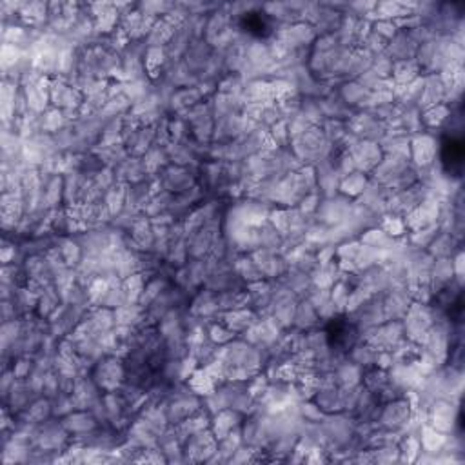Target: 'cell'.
Masks as SVG:
<instances>
[{
    "mask_svg": "<svg viewBox=\"0 0 465 465\" xmlns=\"http://www.w3.org/2000/svg\"><path fill=\"white\" fill-rule=\"evenodd\" d=\"M433 308L431 303H420L413 302L409 305L407 313L402 318V325H404V335L405 340L413 342L417 345H424L425 338H427L429 329L433 328Z\"/></svg>",
    "mask_w": 465,
    "mask_h": 465,
    "instance_id": "1",
    "label": "cell"
},
{
    "mask_svg": "<svg viewBox=\"0 0 465 465\" xmlns=\"http://www.w3.org/2000/svg\"><path fill=\"white\" fill-rule=\"evenodd\" d=\"M91 377L104 392L118 391L126 382V364L118 356H104L95 364Z\"/></svg>",
    "mask_w": 465,
    "mask_h": 465,
    "instance_id": "2",
    "label": "cell"
},
{
    "mask_svg": "<svg viewBox=\"0 0 465 465\" xmlns=\"http://www.w3.org/2000/svg\"><path fill=\"white\" fill-rule=\"evenodd\" d=\"M438 151H440V142L429 131H420L413 135L409 142V158L417 169L433 166L438 162Z\"/></svg>",
    "mask_w": 465,
    "mask_h": 465,
    "instance_id": "3",
    "label": "cell"
},
{
    "mask_svg": "<svg viewBox=\"0 0 465 465\" xmlns=\"http://www.w3.org/2000/svg\"><path fill=\"white\" fill-rule=\"evenodd\" d=\"M199 173L200 167H182L169 164L157 178L162 191H167L171 194H180L199 184Z\"/></svg>",
    "mask_w": 465,
    "mask_h": 465,
    "instance_id": "4",
    "label": "cell"
},
{
    "mask_svg": "<svg viewBox=\"0 0 465 465\" xmlns=\"http://www.w3.org/2000/svg\"><path fill=\"white\" fill-rule=\"evenodd\" d=\"M458 414H460L458 402L445 400V398L433 400L429 404L427 411H425L427 424L444 434L454 433L458 424Z\"/></svg>",
    "mask_w": 465,
    "mask_h": 465,
    "instance_id": "5",
    "label": "cell"
},
{
    "mask_svg": "<svg viewBox=\"0 0 465 465\" xmlns=\"http://www.w3.org/2000/svg\"><path fill=\"white\" fill-rule=\"evenodd\" d=\"M49 100H51V108L57 110L80 111L85 97L80 89L71 85L68 80L55 77L51 78V85H49Z\"/></svg>",
    "mask_w": 465,
    "mask_h": 465,
    "instance_id": "6",
    "label": "cell"
},
{
    "mask_svg": "<svg viewBox=\"0 0 465 465\" xmlns=\"http://www.w3.org/2000/svg\"><path fill=\"white\" fill-rule=\"evenodd\" d=\"M184 456L187 461H209V458L219 449V440L214 438L211 427L191 434L182 445Z\"/></svg>",
    "mask_w": 465,
    "mask_h": 465,
    "instance_id": "7",
    "label": "cell"
},
{
    "mask_svg": "<svg viewBox=\"0 0 465 465\" xmlns=\"http://www.w3.org/2000/svg\"><path fill=\"white\" fill-rule=\"evenodd\" d=\"M411 417H413V407H411L407 398H395V400L382 404L377 424L384 429H391V431H402L411 420Z\"/></svg>",
    "mask_w": 465,
    "mask_h": 465,
    "instance_id": "8",
    "label": "cell"
},
{
    "mask_svg": "<svg viewBox=\"0 0 465 465\" xmlns=\"http://www.w3.org/2000/svg\"><path fill=\"white\" fill-rule=\"evenodd\" d=\"M352 200L345 199L344 194H335V197H329V199H322L318 209H316L315 216L313 219L318 220V222L328 224L329 227L338 226V224L345 222L349 216V211H351Z\"/></svg>",
    "mask_w": 465,
    "mask_h": 465,
    "instance_id": "9",
    "label": "cell"
},
{
    "mask_svg": "<svg viewBox=\"0 0 465 465\" xmlns=\"http://www.w3.org/2000/svg\"><path fill=\"white\" fill-rule=\"evenodd\" d=\"M348 153L351 155L356 171H360V173L365 174H371L372 169H375V167L382 162V158H384V151H382L380 144H375V142L369 140H360V138L349 147Z\"/></svg>",
    "mask_w": 465,
    "mask_h": 465,
    "instance_id": "10",
    "label": "cell"
},
{
    "mask_svg": "<svg viewBox=\"0 0 465 465\" xmlns=\"http://www.w3.org/2000/svg\"><path fill=\"white\" fill-rule=\"evenodd\" d=\"M411 303H413V298L405 286H391L382 293V308H384L385 320H402Z\"/></svg>",
    "mask_w": 465,
    "mask_h": 465,
    "instance_id": "11",
    "label": "cell"
},
{
    "mask_svg": "<svg viewBox=\"0 0 465 465\" xmlns=\"http://www.w3.org/2000/svg\"><path fill=\"white\" fill-rule=\"evenodd\" d=\"M213 53H214L213 46H211L206 38H197V41H193L189 44L182 62L191 69V71H193L194 75H197V77H199L204 69H206V66L209 64Z\"/></svg>",
    "mask_w": 465,
    "mask_h": 465,
    "instance_id": "12",
    "label": "cell"
},
{
    "mask_svg": "<svg viewBox=\"0 0 465 465\" xmlns=\"http://www.w3.org/2000/svg\"><path fill=\"white\" fill-rule=\"evenodd\" d=\"M49 85H51V78L42 77L41 80L35 82L31 85H26L24 95L28 100L29 111L31 113L42 115L51 108V100H49Z\"/></svg>",
    "mask_w": 465,
    "mask_h": 465,
    "instance_id": "13",
    "label": "cell"
},
{
    "mask_svg": "<svg viewBox=\"0 0 465 465\" xmlns=\"http://www.w3.org/2000/svg\"><path fill=\"white\" fill-rule=\"evenodd\" d=\"M62 425L69 431L71 437H78V434H85L100 427L97 417H95L89 409H75L73 413H69L68 417L61 418Z\"/></svg>",
    "mask_w": 465,
    "mask_h": 465,
    "instance_id": "14",
    "label": "cell"
},
{
    "mask_svg": "<svg viewBox=\"0 0 465 465\" xmlns=\"http://www.w3.org/2000/svg\"><path fill=\"white\" fill-rule=\"evenodd\" d=\"M113 169L115 174H117V182L127 184V186L150 178L146 166H144V160H142L140 157H131L130 155L124 162H120L117 167H113Z\"/></svg>",
    "mask_w": 465,
    "mask_h": 465,
    "instance_id": "15",
    "label": "cell"
},
{
    "mask_svg": "<svg viewBox=\"0 0 465 465\" xmlns=\"http://www.w3.org/2000/svg\"><path fill=\"white\" fill-rule=\"evenodd\" d=\"M418 44L411 38L407 31H398L397 37L391 38L385 48V55L391 58L392 62L398 61H409V58H414L417 55Z\"/></svg>",
    "mask_w": 465,
    "mask_h": 465,
    "instance_id": "16",
    "label": "cell"
},
{
    "mask_svg": "<svg viewBox=\"0 0 465 465\" xmlns=\"http://www.w3.org/2000/svg\"><path fill=\"white\" fill-rule=\"evenodd\" d=\"M244 422V414H240L235 409H222L216 414L211 417V431H213L216 440H222L224 437L233 431V429L240 427Z\"/></svg>",
    "mask_w": 465,
    "mask_h": 465,
    "instance_id": "17",
    "label": "cell"
},
{
    "mask_svg": "<svg viewBox=\"0 0 465 465\" xmlns=\"http://www.w3.org/2000/svg\"><path fill=\"white\" fill-rule=\"evenodd\" d=\"M127 235H130V239L133 240V244L138 247V249H140L142 253L153 251L155 229H153V224H151L150 216H146V214H140Z\"/></svg>",
    "mask_w": 465,
    "mask_h": 465,
    "instance_id": "18",
    "label": "cell"
},
{
    "mask_svg": "<svg viewBox=\"0 0 465 465\" xmlns=\"http://www.w3.org/2000/svg\"><path fill=\"white\" fill-rule=\"evenodd\" d=\"M445 104V85L442 82L440 75L429 73L424 75V91H422V98L418 108L425 110L431 105Z\"/></svg>",
    "mask_w": 465,
    "mask_h": 465,
    "instance_id": "19",
    "label": "cell"
},
{
    "mask_svg": "<svg viewBox=\"0 0 465 465\" xmlns=\"http://www.w3.org/2000/svg\"><path fill=\"white\" fill-rule=\"evenodd\" d=\"M220 318H222V324H226L236 336H240L255 324L256 320H258V315L251 308H242L222 313Z\"/></svg>",
    "mask_w": 465,
    "mask_h": 465,
    "instance_id": "20",
    "label": "cell"
},
{
    "mask_svg": "<svg viewBox=\"0 0 465 465\" xmlns=\"http://www.w3.org/2000/svg\"><path fill=\"white\" fill-rule=\"evenodd\" d=\"M318 324H320V316H318V311L315 309V305H313L308 298H300L298 303H296L293 329L308 333L318 328Z\"/></svg>",
    "mask_w": 465,
    "mask_h": 465,
    "instance_id": "21",
    "label": "cell"
},
{
    "mask_svg": "<svg viewBox=\"0 0 465 465\" xmlns=\"http://www.w3.org/2000/svg\"><path fill=\"white\" fill-rule=\"evenodd\" d=\"M204 97L199 91L197 85H189V88H178L177 91L171 97L169 105H167V111L174 115H180L184 111L191 110L193 105H197L199 102H202Z\"/></svg>",
    "mask_w": 465,
    "mask_h": 465,
    "instance_id": "22",
    "label": "cell"
},
{
    "mask_svg": "<svg viewBox=\"0 0 465 465\" xmlns=\"http://www.w3.org/2000/svg\"><path fill=\"white\" fill-rule=\"evenodd\" d=\"M362 372H364V369L358 367L356 364H352L348 356H345L344 360L338 364V367L333 371V378H335L338 387L352 389L356 387V385L362 384Z\"/></svg>",
    "mask_w": 465,
    "mask_h": 465,
    "instance_id": "23",
    "label": "cell"
},
{
    "mask_svg": "<svg viewBox=\"0 0 465 465\" xmlns=\"http://www.w3.org/2000/svg\"><path fill=\"white\" fill-rule=\"evenodd\" d=\"M460 249V240L454 239L451 233H447V231H440L437 236H434V240L431 244H429V247L425 249V251L429 253V255L433 256L434 260L438 258H453L454 253Z\"/></svg>",
    "mask_w": 465,
    "mask_h": 465,
    "instance_id": "24",
    "label": "cell"
},
{
    "mask_svg": "<svg viewBox=\"0 0 465 465\" xmlns=\"http://www.w3.org/2000/svg\"><path fill=\"white\" fill-rule=\"evenodd\" d=\"M167 53L166 48H146V53H144V69H146V75L150 80H158L162 78L164 71L167 68Z\"/></svg>",
    "mask_w": 465,
    "mask_h": 465,
    "instance_id": "25",
    "label": "cell"
},
{
    "mask_svg": "<svg viewBox=\"0 0 465 465\" xmlns=\"http://www.w3.org/2000/svg\"><path fill=\"white\" fill-rule=\"evenodd\" d=\"M127 153L131 157H144L151 147L155 146V126L153 127H140L135 131L126 142H124Z\"/></svg>",
    "mask_w": 465,
    "mask_h": 465,
    "instance_id": "26",
    "label": "cell"
},
{
    "mask_svg": "<svg viewBox=\"0 0 465 465\" xmlns=\"http://www.w3.org/2000/svg\"><path fill=\"white\" fill-rule=\"evenodd\" d=\"M451 113H453V108L447 104H437L431 105V108H425L422 110V126H424L425 131L429 130H442L445 126V122L449 120Z\"/></svg>",
    "mask_w": 465,
    "mask_h": 465,
    "instance_id": "27",
    "label": "cell"
},
{
    "mask_svg": "<svg viewBox=\"0 0 465 465\" xmlns=\"http://www.w3.org/2000/svg\"><path fill=\"white\" fill-rule=\"evenodd\" d=\"M369 180H371V178H369V174L360 173V171H355V173H351V174H345V177H342V180H340L338 193L344 194L345 199L356 200L362 193H364V189L367 187Z\"/></svg>",
    "mask_w": 465,
    "mask_h": 465,
    "instance_id": "28",
    "label": "cell"
},
{
    "mask_svg": "<svg viewBox=\"0 0 465 465\" xmlns=\"http://www.w3.org/2000/svg\"><path fill=\"white\" fill-rule=\"evenodd\" d=\"M454 282V271H453V260L451 258H438L434 260L433 269H431V288H433L434 295L445 286Z\"/></svg>",
    "mask_w": 465,
    "mask_h": 465,
    "instance_id": "29",
    "label": "cell"
},
{
    "mask_svg": "<svg viewBox=\"0 0 465 465\" xmlns=\"http://www.w3.org/2000/svg\"><path fill=\"white\" fill-rule=\"evenodd\" d=\"M422 75L420 66L417 64L414 58H409V61H398L392 64V73L391 80L397 85H407L413 80H417Z\"/></svg>",
    "mask_w": 465,
    "mask_h": 465,
    "instance_id": "30",
    "label": "cell"
},
{
    "mask_svg": "<svg viewBox=\"0 0 465 465\" xmlns=\"http://www.w3.org/2000/svg\"><path fill=\"white\" fill-rule=\"evenodd\" d=\"M418 438H420L422 451L431 454H438L442 449H444L445 442H447V434L440 433L434 427H431L429 424H424L420 427V433H418Z\"/></svg>",
    "mask_w": 465,
    "mask_h": 465,
    "instance_id": "31",
    "label": "cell"
},
{
    "mask_svg": "<svg viewBox=\"0 0 465 465\" xmlns=\"http://www.w3.org/2000/svg\"><path fill=\"white\" fill-rule=\"evenodd\" d=\"M186 385L194 392V395H197V397H200V398L207 397L209 392H213L214 389L219 387L216 380H214V378L211 377L209 372H207L204 367L197 369V371H194L193 375L187 378Z\"/></svg>",
    "mask_w": 465,
    "mask_h": 465,
    "instance_id": "32",
    "label": "cell"
},
{
    "mask_svg": "<svg viewBox=\"0 0 465 465\" xmlns=\"http://www.w3.org/2000/svg\"><path fill=\"white\" fill-rule=\"evenodd\" d=\"M57 247L58 251H61L62 258H64L66 266L71 267V269H75V267L82 262V258H84L80 244L77 242L75 236H58Z\"/></svg>",
    "mask_w": 465,
    "mask_h": 465,
    "instance_id": "33",
    "label": "cell"
},
{
    "mask_svg": "<svg viewBox=\"0 0 465 465\" xmlns=\"http://www.w3.org/2000/svg\"><path fill=\"white\" fill-rule=\"evenodd\" d=\"M358 240H360L364 246L372 247V249H378V251H385V249H391V247L397 244V240L392 239V236H389L380 226L369 227V229H365L364 233L358 236Z\"/></svg>",
    "mask_w": 465,
    "mask_h": 465,
    "instance_id": "34",
    "label": "cell"
},
{
    "mask_svg": "<svg viewBox=\"0 0 465 465\" xmlns=\"http://www.w3.org/2000/svg\"><path fill=\"white\" fill-rule=\"evenodd\" d=\"M142 160H144V166H146V171L150 177H158V174L162 173V171L171 164L166 147L162 146L151 147V150L142 157Z\"/></svg>",
    "mask_w": 465,
    "mask_h": 465,
    "instance_id": "35",
    "label": "cell"
},
{
    "mask_svg": "<svg viewBox=\"0 0 465 465\" xmlns=\"http://www.w3.org/2000/svg\"><path fill=\"white\" fill-rule=\"evenodd\" d=\"M174 31H177L174 26H171L166 19H160V21L153 26V29H151V33L147 35L144 42H146L147 48H166L171 42V38H173Z\"/></svg>",
    "mask_w": 465,
    "mask_h": 465,
    "instance_id": "36",
    "label": "cell"
},
{
    "mask_svg": "<svg viewBox=\"0 0 465 465\" xmlns=\"http://www.w3.org/2000/svg\"><path fill=\"white\" fill-rule=\"evenodd\" d=\"M126 200H127V184L117 182L115 186H111L110 189L105 191L104 194V204L105 207L110 209L113 219L118 213L124 211V207H126Z\"/></svg>",
    "mask_w": 465,
    "mask_h": 465,
    "instance_id": "37",
    "label": "cell"
},
{
    "mask_svg": "<svg viewBox=\"0 0 465 465\" xmlns=\"http://www.w3.org/2000/svg\"><path fill=\"white\" fill-rule=\"evenodd\" d=\"M352 364H356L358 367L367 369L375 365V356H377V349H372L371 345L365 344V342H356L351 349L345 355Z\"/></svg>",
    "mask_w": 465,
    "mask_h": 465,
    "instance_id": "38",
    "label": "cell"
},
{
    "mask_svg": "<svg viewBox=\"0 0 465 465\" xmlns=\"http://www.w3.org/2000/svg\"><path fill=\"white\" fill-rule=\"evenodd\" d=\"M71 122L66 118L64 111L57 110V108H49L46 113L41 115V131L48 135H55L61 130H64L66 126H69Z\"/></svg>",
    "mask_w": 465,
    "mask_h": 465,
    "instance_id": "39",
    "label": "cell"
},
{
    "mask_svg": "<svg viewBox=\"0 0 465 465\" xmlns=\"http://www.w3.org/2000/svg\"><path fill=\"white\" fill-rule=\"evenodd\" d=\"M24 414L28 420H31L33 424H42V422L53 418V402L46 397H38L37 400L33 402L28 409H26Z\"/></svg>",
    "mask_w": 465,
    "mask_h": 465,
    "instance_id": "40",
    "label": "cell"
},
{
    "mask_svg": "<svg viewBox=\"0 0 465 465\" xmlns=\"http://www.w3.org/2000/svg\"><path fill=\"white\" fill-rule=\"evenodd\" d=\"M362 384L371 392L378 395L389 384V371H384V369L377 367V365L364 369V372H362Z\"/></svg>",
    "mask_w": 465,
    "mask_h": 465,
    "instance_id": "41",
    "label": "cell"
},
{
    "mask_svg": "<svg viewBox=\"0 0 465 465\" xmlns=\"http://www.w3.org/2000/svg\"><path fill=\"white\" fill-rule=\"evenodd\" d=\"M233 269H235L236 275L242 278L244 283H251V282H258V280H266L262 276V273L258 271V267L255 266V262H253L251 256H249V255H240L239 258H236Z\"/></svg>",
    "mask_w": 465,
    "mask_h": 465,
    "instance_id": "42",
    "label": "cell"
},
{
    "mask_svg": "<svg viewBox=\"0 0 465 465\" xmlns=\"http://www.w3.org/2000/svg\"><path fill=\"white\" fill-rule=\"evenodd\" d=\"M173 197L174 194L167 193V191H158L157 194L151 197V200L146 204V207H144L142 213L146 214V216H150V219H155V216H158V214L167 213L171 207V202H173Z\"/></svg>",
    "mask_w": 465,
    "mask_h": 465,
    "instance_id": "43",
    "label": "cell"
},
{
    "mask_svg": "<svg viewBox=\"0 0 465 465\" xmlns=\"http://www.w3.org/2000/svg\"><path fill=\"white\" fill-rule=\"evenodd\" d=\"M146 283H147V278L142 275V273H135V275L122 280V288H124V291H126L127 302L138 303L142 293H144V289H146Z\"/></svg>",
    "mask_w": 465,
    "mask_h": 465,
    "instance_id": "44",
    "label": "cell"
},
{
    "mask_svg": "<svg viewBox=\"0 0 465 465\" xmlns=\"http://www.w3.org/2000/svg\"><path fill=\"white\" fill-rule=\"evenodd\" d=\"M206 331H207V338H209L211 342H214V344L219 345V348L227 345L229 342H233L235 338H239V336L231 331L226 324H222V322H220V324L219 322H209V324L206 325Z\"/></svg>",
    "mask_w": 465,
    "mask_h": 465,
    "instance_id": "45",
    "label": "cell"
},
{
    "mask_svg": "<svg viewBox=\"0 0 465 465\" xmlns=\"http://www.w3.org/2000/svg\"><path fill=\"white\" fill-rule=\"evenodd\" d=\"M398 451H400V461H417L422 451L420 438L417 434H404L398 442Z\"/></svg>",
    "mask_w": 465,
    "mask_h": 465,
    "instance_id": "46",
    "label": "cell"
},
{
    "mask_svg": "<svg viewBox=\"0 0 465 465\" xmlns=\"http://www.w3.org/2000/svg\"><path fill=\"white\" fill-rule=\"evenodd\" d=\"M378 226L387 233L389 236H392L395 240H400L404 236H407V227L402 216H395V214H384Z\"/></svg>",
    "mask_w": 465,
    "mask_h": 465,
    "instance_id": "47",
    "label": "cell"
},
{
    "mask_svg": "<svg viewBox=\"0 0 465 465\" xmlns=\"http://www.w3.org/2000/svg\"><path fill=\"white\" fill-rule=\"evenodd\" d=\"M13 375H15L16 380H28L29 377L35 371V358L33 356H19L13 360V367H11Z\"/></svg>",
    "mask_w": 465,
    "mask_h": 465,
    "instance_id": "48",
    "label": "cell"
},
{
    "mask_svg": "<svg viewBox=\"0 0 465 465\" xmlns=\"http://www.w3.org/2000/svg\"><path fill=\"white\" fill-rule=\"evenodd\" d=\"M269 137L275 142L278 150H286L291 144V137H289V127L288 120H280L276 122L275 126L269 127Z\"/></svg>",
    "mask_w": 465,
    "mask_h": 465,
    "instance_id": "49",
    "label": "cell"
},
{
    "mask_svg": "<svg viewBox=\"0 0 465 465\" xmlns=\"http://www.w3.org/2000/svg\"><path fill=\"white\" fill-rule=\"evenodd\" d=\"M371 31L377 33L378 37L385 38V41L389 42L391 38L397 37V33L400 31V29L397 28L395 21H385V19H378V21H372Z\"/></svg>",
    "mask_w": 465,
    "mask_h": 465,
    "instance_id": "50",
    "label": "cell"
},
{
    "mask_svg": "<svg viewBox=\"0 0 465 465\" xmlns=\"http://www.w3.org/2000/svg\"><path fill=\"white\" fill-rule=\"evenodd\" d=\"M322 199H324V197H322V194H320L318 191L315 189V191H311L309 194H305V197L302 199V202H300L296 207H298V209L302 211L305 216L313 219V216H315V213H316V209H318L320 202H322Z\"/></svg>",
    "mask_w": 465,
    "mask_h": 465,
    "instance_id": "51",
    "label": "cell"
},
{
    "mask_svg": "<svg viewBox=\"0 0 465 465\" xmlns=\"http://www.w3.org/2000/svg\"><path fill=\"white\" fill-rule=\"evenodd\" d=\"M392 64H395V62H392L391 58H389L387 55H385V53H382V55H377V57L372 58L371 69L380 78H391Z\"/></svg>",
    "mask_w": 465,
    "mask_h": 465,
    "instance_id": "52",
    "label": "cell"
},
{
    "mask_svg": "<svg viewBox=\"0 0 465 465\" xmlns=\"http://www.w3.org/2000/svg\"><path fill=\"white\" fill-rule=\"evenodd\" d=\"M387 44H389V42L385 41V38L378 37L377 33L371 31L367 35V38L364 41V44L360 46V48H364L365 51H369L371 55H375V57H377V55H382V53H385V48H387Z\"/></svg>",
    "mask_w": 465,
    "mask_h": 465,
    "instance_id": "53",
    "label": "cell"
}]
</instances>
